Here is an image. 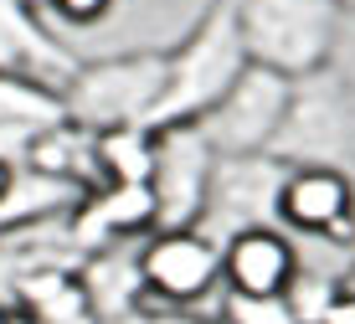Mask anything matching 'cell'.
<instances>
[{
  "label": "cell",
  "instance_id": "cell-1",
  "mask_svg": "<svg viewBox=\"0 0 355 324\" xmlns=\"http://www.w3.org/2000/svg\"><path fill=\"white\" fill-rule=\"evenodd\" d=\"M252 67L248 42H242L237 10L232 0H211L196 16V26L165 52V103L155 129H175V123H201L222 98L242 83V72Z\"/></svg>",
  "mask_w": 355,
  "mask_h": 324
},
{
  "label": "cell",
  "instance_id": "cell-2",
  "mask_svg": "<svg viewBox=\"0 0 355 324\" xmlns=\"http://www.w3.org/2000/svg\"><path fill=\"white\" fill-rule=\"evenodd\" d=\"M252 67L284 72V78H320L340 46L345 10L335 0H232Z\"/></svg>",
  "mask_w": 355,
  "mask_h": 324
},
{
  "label": "cell",
  "instance_id": "cell-3",
  "mask_svg": "<svg viewBox=\"0 0 355 324\" xmlns=\"http://www.w3.org/2000/svg\"><path fill=\"white\" fill-rule=\"evenodd\" d=\"M165 52H124L103 62H83L67 83V119L88 134L155 129L165 103Z\"/></svg>",
  "mask_w": 355,
  "mask_h": 324
},
{
  "label": "cell",
  "instance_id": "cell-4",
  "mask_svg": "<svg viewBox=\"0 0 355 324\" xmlns=\"http://www.w3.org/2000/svg\"><path fill=\"white\" fill-rule=\"evenodd\" d=\"M355 149V98L335 72L293 83V103L284 119V134L273 144V160L288 170L299 165H335Z\"/></svg>",
  "mask_w": 355,
  "mask_h": 324
},
{
  "label": "cell",
  "instance_id": "cell-5",
  "mask_svg": "<svg viewBox=\"0 0 355 324\" xmlns=\"http://www.w3.org/2000/svg\"><path fill=\"white\" fill-rule=\"evenodd\" d=\"M155 232H191L201 227L206 201H211L222 155L201 134V123H175V129H155Z\"/></svg>",
  "mask_w": 355,
  "mask_h": 324
},
{
  "label": "cell",
  "instance_id": "cell-6",
  "mask_svg": "<svg viewBox=\"0 0 355 324\" xmlns=\"http://www.w3.org/2000/svg\"><path fill=\"white\" fill-rule=\"evenodd\" d=\"M293 103V78L268 67H248L242 83L232 88L211 114L201 119V134L222 160H248V155H273Z\"/></svg>",
  "mask_w": 355,
  "mask_h": 324
},
{
  "label": "cell",
  "instance_id": "cell-7",
  "mask_svg": "<svg viewBox=\"0 0 355 324\" xmlns=\"http://www.w3.org/2000/svg\"><path fill=\"white\" fill-rule=\"evenodd\" d=\"M284 180L288 165H278L273 155H248V160H222L211 185V201L196 232H206L211 242H232L242 232L278 227V206H284Z\"/></svg>",
  "mask_w": 355,
  "mask_h": 324
},
{
  "label": "cell",
  "instance_id": "cell-8",
  "mask_svg": "<svg viewBox=\"0 0 355 324\" xmlns=\"http://www.w3.org/2000/svg\"><path fill=\"white\" fill-rule=\"evenodd\" d=\"M144 283L165 304H201L227 289V253L206 232H155L144 242Z\"/></svg>",
  "mask_w": 355,
  "mask_h": 324
},
{
  "label": "cell",
  "instance_id": "cell-9",
  "mask_svg": "<svg viewBox=\"0 0 355 324\" xmlns=\"http://www.w3.org/2000/svg\"><path fill=\"white\" fill-rule=\"evenodd\" d=\"M278 227L320 237L329 247L355 242V180L335 165H299L284 180V206Z\"/></svg>",
  "mask_w": 355,
  "mask_h": 324
},
{
  "label": "cell",
  "instance_id": "cell-10",
  "mask_svg": "<svg viewBox=\"0 0 355 324\" xmlns=\"http://www.w3.org/2000/svg\"><path fill=\"white\" fill-rule=\"evenodd\" d=\"M144 237H155V191L150 185H98L67 216V242L83 257L119 247V242H144Z\"/></svg>",
  "mask_w": 355,
  "mask_h": 324
},
{
  "label": "cell",
  "instance_id": "cell-11",
  "mask_svg": "<svg viewBox=\"0 0 355 324\" xmlns=\"http://www.w3.org/2000/svg\"><path fill=\"white\" fill-rule=\"evenodd\" d=\"M57 123H67V93L62 88L21 78V72H0V160L10 170Z\"/></svg>",
  "mask_w": 355,
  "mask_h": 324
},
{
  "label": "cell",
  "instance_id": "cell-12",
  "mask_svg": "<svg viewBox=\"0 0 355 324\" xmlns=\"http://www.w3.org/2000/svg\"><path fill=\"white\" fill-rule=\"evenodd\" d=\"M144 242H150V237H144ZM144 242H119V247H103V253H93V257L78 263L88 304L98 309L103 324L144 314V293H150V283H144Z\"/></svg>",
  "mask_w": 355,
  "mask_h": 324
},
{
  "label": "cell",
  "instance_id": "cell-13",
  "mask_svg": "<svg viewBox=\"0 0 355 324\" xmlns=\"http://www.w3.org/2000/svg\"><path fill=\"white\" fill-rule=\"evenodd\" d=\"M222 253H227V289L232 293L278 298L299 278V253H293V242L284 237V227L242 232V237H232Z\"/></svg>",
  "mask_w": 355,
  "mask_h": 324
},
{
  "label": "cell",
  "instance_id": "cell-14",
  "mask_svg": "<svg viewBox=\"0 0 355 324\" xmlns=\"http://www.w3.org/2000/svg\"><path fill=\"white\" fill-rule=\"evenodd\" d=\"M155 129H114L98 134V170L103 185H150L155 176Z\"/></svg>",
  "mask_w": 355,
  "mask_h": 324
},
{
  "label": "cell",
  "instance_id": "cell-15",
  "mask_svg": "<svg viewBox=\"0 0 355 324\" xmlns=\"http://www.w3.org/2000/svg\"><path fill=\"white\" fill-rule=\"evenodd\" d=\"M340 293H345V283H340L335 273H309V268H299V278L288 283L284 298H288V309H293V319H299V324H324Z\"/></svg>",
  "mask_w": 355,
  "mask_h": 324
},
{
  "label": "cell",
  "instance_id": "cell-16",
  "mask_svg": "<svg viewBox=\"0 0 355 324\" xmlns=\"http://www.w3.org/2000/svg\"><path fill=\"white\" fill-rule=\"evenodd\" d=\"M216 314H222V324H299L284 293L278 298H258V293L222 289V309H216Z\"/></svg>",
  "mask_w": 355,
  "mask_h": 324
},
{
  "label": "cell",
  "instance_id": "cell-17",
  "mask_svg": "<svg viewBox=\"0 0 355 324\" xmlns=\"http://www.w3.org/2000/svg\"><path fill=\"white\" fill-rule=\"evenodd\" d=\"M114 6L119 0H46V10H52L57 21H67V26H98Z\"/></svg>",
  "mask_w": 355,
  "mask_h": 324
},
{
  "label": "cell",
  "instance_id": "cell-18",
  "mask_svg": "<svg viewBox=\"0 0 355 324\" xmlns=\"http://www.w3.org/2000/svg\"><path fill=\"white\" fill-rule=\"evenodd\" d=\"M150 324H222V314H191V309H160Z\"/></svg>",
  "mask_w": 355,
  "mask_h": 324
},
{
  "label": "cell",
  "instance_id": "cell-19",
  "mask_svg": "<svg viewBox=\"0 0 355 324\" xmlns=\"http://www.w3.org/2000/svg\"><path fill=\"white\" fill-rule=\"evenodd\" d=\"M324 324H355V298L350 293H340L335 298V309H329V319Z\"/></svg>",
  "mask_w": 355,
  "mask_h": 324
},
{
  "label": "cell",
  "instance_id": "cell-20",
  "mask_svg": "<svg viewBox=\"0 0 355 324\" xmlns=\"http://www.w3.org/2000/svg\"><path fill=\"white\" fill-rule=\"evenodd\" d=\"M0 324H21V309H10V304H0Z\"/></svg>",
  "mask_w": 355,
  "mask_h": 324
},
{
  "label": "cell",
  "instance_id": "cell-21",
  "mask_svg": "<svg viewBox=\"0 0 355 324\" xmlns=\"http://www.w3.org/2000/svg\"><path fill=\"white\" fill-rule=\"evenodd\" d=\"M340 283H345V293H350V298H355V263H350V268H345V273H340Z\"/></svg>",
  "mask_w": 355,
  "mask_h": 324
},
{
  "label": "cell",
  "instance_id": "cell-22",
  "mask_svg": "<svg viewBox=\"0 0 355 324\" xmlns=\"http://www.w3.org/2000/svg\"><path fill=\"white\" fill-rule=\"evenodd\" d=\"M6 185H10V165L0 160V196H6Z\"/></svg>",
  "mask_w": 355,
  "mask_h": 324
},
{
  "label": "cell",
  "instance_id": "cell-23",
  "mask_svg": "<svg viewBox=\"0 0 355 324\" xmlns=\"http://www.w3.org/2000/svg\"><path fill=\"white\" fill-rule=\"evenodd\" d=\"M335 6H340V10H350V16H355V0H335Z\"/></svg>",
  "mask_w": 355,
  "mask_h": 324
},
{
  "label": "cell",
  "instance_id": "cell-24",
  "mask_svg": "<svg viewBox=\"0 0 355 324\" xmlns=\"http://www.w3.org/2000/svg\"><path fill=\"white\" fill-rule=\"evenodd\" d=\"M21 324H31V319H26V314H21Z\"/></svg>",
  "mask_w": 355,
  "mask_h": 324
}]
</instances>
